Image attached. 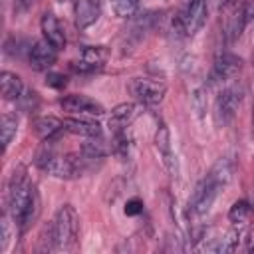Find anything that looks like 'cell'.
Instances as JSON below:
<instances>
[{"label": "cell", "mask_w": 254, "mask_h": 254, "mask_svg": "<svg viewBox=\"0 0 254 254\" xmlns=\"http://www.w3.org/2000/svg\"><path fill=\"white\" fill-rule=\"evenodd\" d=\"M135 117V105L133 103H121L111 111V119L109 125L113 129V133H125L127 125L131 123V119Z\"/></svg>", "instance_id": "obj_17"}, {"label": "cell", "mask_w": 254, "mask_h": 254, "mask_svg": "<svg viewBox=\"0 0 254 254\" xmlns=\"http://www.w3.org/2000/svg\"><path fill=\"white\" fill-rule=\"evenodd\" d=\"M30 65L38 71H44L48 67H52L56 64V58H58V50L48 42V40H38L32 48H30Z\"/></svg>", "instance_id": "obj_10"}, {"label": "cell", "mask_w": 254, "mask_h": 254, "mask_svg": "<svg viewBox=\"0 0 254 254\" xmlns=\"http://www.w3.org/2000/svg\"><path fill=\"white\" fill-rule=\"evenodd\" d=\"M16 131H18V121L14 115L10 113H4L2 115V123H0V133H2V149L6 151L8 145L12 143V139L16 137Z\"/></svg>", "instance_id": "obj_20"}, {"label": "cell", "mask_w": 254, "mask_h": 254, "mask_svg": "<svg viewBox=\"0 0 254 254\" xmlns=\"http://www.w3.org/2000/svg\"><path fill=\"white\" fill-rule=\"evenodd\" d=\"M38 210H40V200L34 183L26 177L24 171L14 173L8 187V212L14 224L22 232L28 230V226L36 220Z\"/></svg>", "instance_id": "obj_1"}, {"label": "cell", "mask_w": 254, "mask_h": 254, "mask_svg": "<svg viewBox=\"0 0 254 254\" xmlns=\"http://www.w3.org/2000/svg\"><path fill=\"white\" fill-rule=\"evenodd\" d=\"M77 228H79V218L75 208L71 204L60 206L54 214V220L50 222L54 250H71L77 242Z\"/></svg>", "instance_id": "obj_3"}, {"label": "cell", "mask_w": 254, "mask_h": 254, "mask_svg": "<svg viewBox=\"0 0 254 254\" xmlns=\"http://www.w3.org/2000/svg\"><path fill=\"white\" fill-rule=\"evenodd\" d=\"M64 129L73 133V135L85 137V139L101 135V125L97 121H89V119H75V117L64 119Z\"/></svg>", "instance_id": "obj_14"}, {"label": "cell", "mask_w": 254, "mask_h": 254, "mask_svg": "<svg viewBox=\"0 0 254 254\" xmlns=\"http://www.w3.org/2000/svg\"><path fill=\"white\" fill-rule=\"evenodd\" d=\"M250 212H252V208H250V204H248L246 200H236V202L230 206V210H228V220H230L232 224L240 226V224H244V222L250 218Z\"/></svg>", "instance_id": "obj_21"}, {"label": "cell", "mask_w": 254, "mask_h": 254, "mask_svg": "<svg viewBox=\"0 0 254 254\" xmlns=\"http://www.w3.org/2000/svg\"><path fill=\"white\" fill-rule=\"evenodd\" d=\"M109 58V50L105 46H85L81 50V60L93 67H101Z\"/></svg>", "instance_id": "obj_19"}, {"label": "cell", "mask_w": 254, "mask_h": 254, "mask_svg": "<svg viewBox=\"0 0 254 254\" xmlns=\"http://www.w3.org/2000/svg\"><path fill=\"white\" fill-rule=\"evenodd\" d=\"M22 91H24V83H22L20 75H16L12 71H2L0 73V93L6 101L20 99Z\"/></svg>", "instance_id": "obj_15"}, {"label": "cell", "mask_w": 254, "mask_h": 254, "mask_svg": "<svg viewBox=\"0 0 254 254\" xmlns=\"http://www.w3.org/2000/svg\"><path fill=\"white\" fill-rule=\"evenodd\" d=\"M127 89L133 95V99L143 105H159L167 93V85L163 81L149 79V77H133Z\"/></svg>", "instance_id": "obj_6"}, {"label": "cell", "mask_w": 254, "mask_h": 254, "mask_svg": "<svg viewBox=\"0 0 254 254\" xmlns=\"http://www.w3.org/2000/svg\"><path fill=\"white\" fill-rule=\"evenodd\" d=\"M232 175V167L228 159H218L212 169L208 171V175L194 187L190 198H189V212L192 216H202L210 210V206L214 204L220 189L230 181Z\"/></svg>", "instance_id": "obj_2"}, {"label": "cell", "mask_w": 254, "mask_h": 254, "mask_svg": "<svg viewBox=\"0 0 254 254\" xmlns=\"http://www.w3.org/2000/svg\"><path fill=\"white\" fill-rule=\"evenodd\" d=\"M139 212H143V200H141V198H131V200H127V204H125V214H127V216H135V214H139Z\"/></svg>", "instance_id": "obj_25"}, {"label": "cell", "mask_w": 254, "mask_h": 254, "mask_svg": "<svg viewBox=\"0 0 254 254\" xmlns=\"http://www.w3.org/2000/svg\"><path fill=\"white\" fill-rule=\"evenodd\" d=\"M60 105L64 111L67 113H79V115H103L105 109L101 103H97L95 99L87 97V95H79V93H71V95H65L60 99Z\"/></svg>", "instance_id": "obj_9"}, {"label": "cell", "mask_w": 254, "mask_h": 254, "mask_svg": "<svg viewBox=\"0 0 254 254\" xmlns=\"http://www.w3.org/2000/svg\"><path fill=\"white\" fill-rule=\"evenodd\" d=\"M240 101H242V91L236 85L224 87L218 93V97L214 101V111H212L216 127H226L232 123V119L236 117V111L240 107Z\"/></svg>", "instance_id": "obj_5"}, {"label": "cell", "mask_w": 254, "mask_h": 254, "mask_svg": "<svg viewBox=\"0 0 254 254\" xmlns=\"http://www.w3.org/2000/svg\"><path fill=\"white\" fill-rule=\"evenodd\" d=\"M46 83L50 85V87H56V89H62L67 81H65V75L64 73H56V71H50L48 75H46Z\"/></svg>", "instance_id": "obj_24"}, {"label": "cell", "mask_w": 254, "mask_h": 254, "mask_svg": "<svg viewBox=\"0 0 254 254\" xmlns=\"http://www.w3.org/2000/svg\"><path fill=\"white\" fill-rule=\"evenodd\" d=\"M137 6H139V0H111V8H113L115 16H119V18L133 16Z\"/></svg>", "instance_id": "obj_22"}, {"label": "cell", "mask_w": 254, "mask_h": 254, "mask_svg": "<svg viewBox=\"0 0 254 254\" xmlns=\"http://www.w3.org/2000/svg\"><path fill=\"white\" fill-rule=\"evenodd\" d=\"M206 0H185L179 14L173 18V30L179 36H194L206 22Z\"/></svg>", "instance_id": "obj_4"}, {"label": "cell", "mask_w": 254, "mask_h": 254, "mask_svg": "<svg viewBox=\"0 0 254 254\" xmlns=\"http://www.w3.org/2000/svg\"><path fill=\"white\" fill-rule=\"evenodd\" d=\"M32 127H34V133H36L40 139L50 141V139H54L56 135H60V131L64 129V121H60L58 117H52V115H44V117L34 119Z\"/></svg>", "instance_id": "obj_16"}, {"label": "cell", "mask_w": 254, "mask_h": 254, "mask_svg": "<svg viewBox=\"0 0 254 254\" xmlns=\"http://www.w3.org/2000/svg\"><path fill=\"white\" fill-rule=\"evenodd\" d=\"M58 2H67V0H58Z\"/></svg>", "instance_id": "obj_28"}, {"label": "cell", "mask_w": 254, "mask_h": 254, "mask_svg": "<svg viewBox=\"0 0 254 254\" xmlns=\"http://www.w3.org/2000/svg\"><path fill=\"white\" fill-rule=\"evenodd\" d=\"M155 145H157L159 153L163 155V163H165V167L169 169V173H171L173 177H177V175H179V163H177V157H175V153H173V149H171V135H169V129H167L165 125H161V127L157 129Z\"/></svg>", "instance_id": "obj_13"}, {"label": "cell", "mask_w": 254, "mask_h": 254, "mask_svg": "<svg viewBox=\"0 0 254 254\" xmlns=\"http://www.w3.org/2000/svg\"><path fill=\"white\" fill-rule=\"evenodd\" d=\"M113 151V143L105 141L101 135L99 137H89L83 145H81V153L89 159H101V157H107L109 153Z\"/></svg>", "instance_id": "obj_18"}, {"label": "cell", "mask_w": 254, "mask_h": 254, "mask_svg": "<svg viewBox=\"0 0 254 254\" xmlns=\"http://www.w3.org/2000/svg\"><path fill=\"white\" fill-rule=\"evenodd\" d=\"M0 250H6L8 246V240H10V222H8V214L2 216V222H0Z\"/></svg>", "instance_id": "obj_23"}, {"label": "cell", "mask_w": 254, "mask_h": 254, "mask_svg": "<svg viewBox=\"0 0 254 254\" xmlns=\"http://www.w3.org/2000/svg\"><path fill=\"white\" fill-rule=\"evenodd\" d=\"M240 67H242V60L238 56H234L232 52H222L216 56V60L212 64L208 81L210 83H224V81L232 79L234 75H238Z\"/></svg>", "instance_id": "obj_8"}, {"label": "cell", "mask_w": 254, "mask_h": 254, "mask_svg": "<svg viewBox=\"0 0 254 254\" xmlns=\"http://www.w3.org/2000/svg\"><path fill=\"white\" fill-rule=\"evenodd\" d=\"M40 26H42L44 40H48L56 50H64V48H65V34H64V28H62L60 20H58L52 12L42 14Z\"/></svg>", "instance_id": "obj_12"}, {"label": "cell", "mask_w": 254, "mask_h": 254, "mask_svg": "<svg viewBox=\"0 0 254 254\" xmlns=\"http://www.w3.org/2000/svg\"><path fill=\"white\" fill-rule=\"evenodd\" d=\"M244 0H220V4H218V8L220 10H232V8H236L238 4H242Z\"/></svg>", "instance_id": "obj_26"}, {"label": "cell", "mask_w": 254, "mask_h": 254, "mask_svg": "<svg viewBox=\"0 0 254 254\" xmlns=\"http://www.w3.org/2000/svg\"><path fill=\"white\" fill-rule=\"evenodd\" d=\"M252 131H254V107H252Z\"/></svg>", "instance_id": "obj_27"}, {"label": "cell", "mask_w": 254, "mask_h": 254, "mask_svg": "<svg viewBox=\"0 0 254 254\" xmlns=\"http://www.w3.org/2000/svg\"><path fill=\"white\" fill-rule=\"evenodd\" d=\"M228 12L230 16L226 18L224 24V38L228 44H234L242 36L244 28L254 20V0H244L242 4H238Z\"/></svg>", "instance_id": "obj_7"}, {"label": "cell", "mask_w": 254, "mask_h": 254, "mask_svg": "<svg viewBox=\"0 0 254 254\" xmlns=\"http://www.w3.org/2000/svg\"><path fill=\"white\" fill-rule=\"evenodd\" d=\"M73 12H75V26L79 30H85L97 22L101 14V0H75Z\"/></svg>", "instance_id": "obj_11"}]
</instances>
